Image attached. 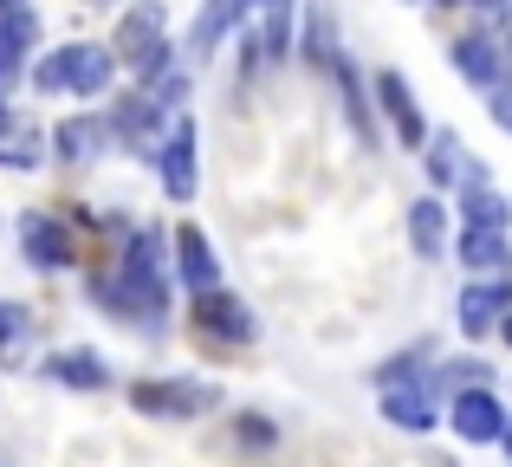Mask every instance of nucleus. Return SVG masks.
<instances>
[{
  "instance_id": "6ab92c4d",
  "label": "nucleus",
  "mask_w": 512,
  "mask_h": 467,
  "mask_svg": "<svg viewBox=\"0 0 512 467\" xmlns=\"http://www.w3.org/2000/svg\"><path fill=\"white\" fill-rule=\"evenodd\" d=\"M33 33H39V26H33V13H26V7H0V65H7V72L26 59Z\"/></svg>"
},
{
  "instance_id": "423d86ee",
  "label": "nucleus",
  "mask_w": 512,
  "mask_h": 467,
  "mask_svg": "<svg viewBox=\"0 0 512 467\" xmlns=\"http://www.w3.org/2000/svg\"><path fill=\"white\" fill-rule=\"evenodd\" d=\"M195 325L201 331H214V338H227V344H247L253 331V312L234 299V292H221V286H208V292H195Z\"/></svg>"
},
{
  "instance_id": "9d476101",
  "label": "nucleus",
  "mask_w": 512,
  "mask_h": 467,
  "mask_svg": "<svg viewBox=\"0 0 512 467\" xmlns=\"http://www.w3.org/2000/svg\"><path fill=\"white\" fill-rule=\"evenodd\" d=\"M376 98H383V111H389V124H396V137L409 143H428V124H422V111H415V91H409V78L402 72H383L376 78Z\"/></svg>"
},
{
  "instance_id": "7ed1b4c3",
  "label": "nucleus",
  "mask_w": 512,
  "mask_h": 467,
  "mask_svg": "<svg viewBox=\"0 0 512 467\" xmlns=\"http://www.w3.org/2000/svg\"><path fill=\"white\" fill-rule=\"evenodd\" d=\"M448 422H454V435L461 442H474V448H493V442H506V403L493 390H454V409H448Z\"/></svg>"
},
{
  "instance_id": "1a4fd4ad",
  "label": "nucleus",
  "mask_w": 512,
  "mask_h": 467,
  "mask_svg": "<svg viewBox=\"0 0 512 467\" xmlns=\"http://www.w3.org/2000/svg\"><path fill=\"white\" fill-rule=\"evenodd\" d=\"M253 7H260V0H208V7L195 13V26H188V52H195V59H201V52H214Z\"/></svg>"
},
{
  "instance_id": "f03ea898",
  "label": "nucleus",
  "mask_w": 512,
  "mask_h": 467,
  "mask_svg": "<svg viewBox=\"0 0 512 467\" xmlns=\"http://www.w3.org/2000/svg\"><path fill=\"white\" fill-rule=\"evenodd\" d=\"M117 65H130L137 78H163L169 65V13L156 7V0H143V7H130L124 20H117Z\"/></svg>"
},
{
  "instance_id": "dca6fc26",
  "label": "nucleus",
  "mask_w": 512,
  "mask_h": 467,
  "mask_svg": "<svg viewBox=\"0 0 512 467\" xmlns=\"http://www.w3.org/2000/svg\"><path fill=\"white\" fill-rule=\"evenodd\" d=\"M46 370H52L59 383H72V390H104V383H111V370H104L98 351H59Z\"/></svg>"
},
{
  "instance_id": "9b49d317",
  "label": "nucleus",
  "mask_w": 512,
  "mask_h": 467,
  "mask_svg": "<svg viewBox=\"0 0 512 467\" xmlns=\"http://www.w3.org/2000/svg\"><path fill=\"white\" fill-rule=\"evenodd\" d=\"M175 273L188 279V292L221 286V260H214V247H208L201 228H175Z\"/></svg>"
},
{
  "instance_id": "39448f33",
  "label": "nucleus",
  "mask_w": 512,
  "mask_h": 467,
  "mask_svg": "<svg viewBox=\"0 0 512 467\" xmlns=\"http://www.w3.org/2000/svg\"><path fill=\"white\" fill-rule=\"evenodd\" d=\"M383 416L396 422V429H409V435H422V429H435V396H428V383L422 377H409V364H402V383L389 377L383 383Z\"/></svg>"
},
{
  "instance_id": "f8f14e48",
  "label": "nucleus",
  "mask_w": 512,
  "mask_h": 467,
  "mask_svg": "<svg viewBox=\"0 0 512 467\" xmlns=\"http://www.w3.org/2000/svg\"><path fill=\"white\" fill-rule=\"evenodd\" d=\"M20 247H26V260L46 266V273L72 260V234H65V221H52V215H26L20 221Z\"/></svg>"
},
{
  "instance_id": "f3484780",
  "label": "nucleus",
  "mask_w": 512,
  "mask_h": 467,
  "mask_svg": "<svg viewBox=\"0 0 512 467\" xmlns=\"http://www.w3.org/2000/svg\"><path fill=\"white\" fill-rule=\"evenodd\" d=\"M26 351H33V312L26 305H0V364H26Z\"/></svg>"
},
{
  "instance_id": "5701e85b",
  "label": "nucleus",
  "mask_w": 512,
  "mask_h": 467,
  "mask_svg": "<svg viewBox=\"0 0 512 467\" xmlns=\"http://www.w3.org/2000/svg\"><path fill=\"white\" fill-rule=\"evenodd\" d=\"M506 338H512V312H506Z\"/></svg>"
},
{
  "instance_id": "4be33fe9",
  "label": "nucleus",
  "mask_w": 512,
  "mask_h": 467,
  "mask_svg": "<svg viewBox=\"0 0 512 467\" xmlns=\"http://www.w3.org/2000/svg\"><path fill=\"white\" fill-rule=\"evenodd\" d=\"M0 7H26V0H0Z\"/></svg>"
},
{
  "instance_id": "ddd939ff",
  "label": "nucleus",
  "mask_w": 512,
  "mask_h": 467,
  "mask_svg": "<svg viewBox=\"0 0 512 467\" xmlns=\"http://www.w3.org/2000/svg\"><path fill=\"white\" fill-rule=\"evenodd\" d=\"M506 312H512V286H467L461 292V331H467V338L500 331Z\"/></svg>"
},
{
  "instance_id": "0eeeda50",
  "label": "nucleus",
  "mask_w": 512,
  "mask_h": 467,
  "mask_svg": "<svg viewBox=\"0 0 512 467\" xmlns=\"http://www.w3.org/2000/svg\"><path fill=\"white\" fill-rule=\"evenodd\" d=\"M163 189L175 195V202H195V182H201V169H195V124L188 117H175V130H169V143H163Z\"/></svg>"
},
{
  "instance_id": "a211bd4d",
  "label": "nucleus",
  "mask_w": 512,
  "mask_h": 467,
  "mask_svg": "<svg viewBox=\"0 0 512 467\" xmlns=\"http://www.w3.org/2000/svg\"><path fill=\"white\" fill-rule=\"evenodd\" d=\"M461 260H467V266H480V273L506 266V260H512L506 228H467V234H461Z\"/></svg>"
},
{
  "instance_id": "2eb2a0df",
  "label": "nucleus",
  "mask_w": 512,
  "mask_h": 467,
  "mask_svg": "<svg viewBox=\"0 0 512 467\" xmlns=\"http://www.w3.org/2000/svg\"><path fill=\"white\" fill-rule=\"evenodd\" d=\"M104 137H111V124H98V117H72V124H59L52 150H59L65 163H91V156L104 150Z\"/></svg>"
},
{
  "instance_id": "412c9836",
  "label": "nucleus",
  "mask_w": 512,
  "mask_h": 467,
  "mask_svg": "<svg viewBox=\"0 0 512 467\" xmlns=\"http://www.w3.org/2000/svg\"><path fill=\"white\" fill-rule=\"evenodd\" d=\"M493 117H500V124L512 130V91H506V85H500V91H493Z\"/></svg>"
},
{
  "instance_id": "aec40b11",
  "label": "nucleus",
  "mask_w": 512,
  "mask_h": 467,
  "mask_svg": "<svg viewBox=\"0 0 512 467\" xmlns=\"http://www.w3.org/2000/svg\"><path fill=\"white\" fill-rule=\"evenodd\" d=\"M467 228H506L512 221V208H506V195H493L487 182H474V189H467Z\"/></svg>"
},
{
  "instance_id": "4468645a",
  "label": "nucleus",
  "mask_w": 512,
  "mask_h": 467,
  "mask_svg": "<svg viewBox=\"0 0 512 467\" xmlns=\"http://www.w3.org/2000/svg\"><path fill=\"white\" fill-rule=\"evenodd\" d=\"M409 240L422 260H441V240H448V215H441L435 195H422V202H409Z\"/></svg>"
},
{
  "instance_id": "20e7f679",
  "label": "nucleus",
  "mask_w": 512,
  "mask_h": 467,
  "mask_svg": "<svg viewBox=\"0 0 512 467\" xmlns=\"http://www.w3.org/2000/svg\"><path fill=\"white\" fill-rule=\"evenodd\" d=\"M130 403H137L143 416L182 422V416H201V409H214V403H221V390H214V383H137V390H130Z\"/></svg>"
},
{
  "instance_id": "6e6552de",
  "label": "nucleus",
  "mask_w": 512,
  "mask_h": 467,
  "mask_svg": "<svg viewBox=\"0 0 512 467\" xmlns=\"http://www.w3.org/2000/svg\"><path fill=\"white\" fill-rule=\"evenodd\" d=\"M448 59H454V72H461V78H474L480 91H500V85H506V52L493 46V39H480V33L454 39V46H448Z\"/></svg>"
},
{
  "instance_id": "f257e3e1",
  "label": "nucleus",
  "mask_w": 512,
  "mask_h": 467,
  "mask_svg": "<svg viewBox=\"0 0 512 467\" xmlns=\"http://www.w3.org/2000/svg\"><path fill=\"white\" fill-rule=\"evenodd\" d=\"M111 72H117L111 46H59V52L39 59L33 85L46 91V98H59V91H72V98H98V91L111 85Z\"/></svg>"
},
{
  "instance_id": "b1692460",
  "label": "nucleus",
  "mask_w": 512,
  "mask_h": 467,
  "mask_svg": "<svg viewBox=\"0 0 512 467\" xmlns=\"http://www.w3.org/2000/svg\"><path fill=\"white\" fill-rule=\"evenodd\" d=\"M91 7H111V0H91Z\"/></svg>"
}]
</instances>
